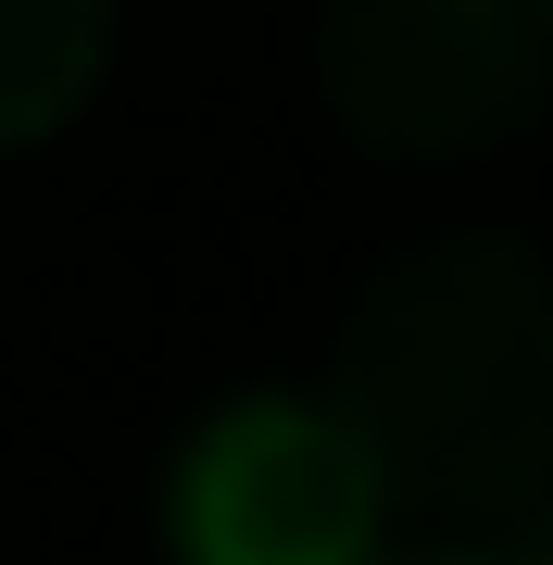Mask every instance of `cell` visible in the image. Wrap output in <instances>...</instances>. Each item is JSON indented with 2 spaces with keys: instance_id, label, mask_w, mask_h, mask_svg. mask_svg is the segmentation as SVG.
<instances>
[{
  "instance_id": "6da1fadb",
  "label": "cell",
  "mask_w": 553,
  "mask_h": 565,
  "mask_svg": "<svg viewBox=\"0 0 553 565\" xmlns=\"http://www.w3.org/2000/svg\"><path fill=\"white\" fill-rule=\"evenodd\" d=\"M328 415L365 452L377 515L491 527L553 490V264L515 226L390 252L340 315Z\"/></svg>"
},
{
  "instance_id": "277c9868",
  "label": "cell",
  "mask_w": 553,
  "mask_h": 565,
  "mask_svg": "<svg viewBox=\"0 0 553 565\" xmlns=\"http://www.w3.org/2000/svg\"><path fill=\"white\" fill-rule=\"evenodd\" d=\"M114 63V0H0V151L76 126Z\"/></svg>"
},
{
  "instance_id": "7a4b0ae2",
  "label": "cell",
  "mask_w": 553,
  "mask_h": 565,
  "mask_svg": "<svg viewBox=\"0 0 553 565\" xmlns=\"http://www.w3.org/2000/svg\"><path fill=\"white\" fill-rule=\"evenodd\" d=\"M315 102L377 163H478L553 114V0H315Z\"/></svg>"
},
{
  "instance_id": "3957f363",
  "label": "cell",
  "mask_w": 553,
  "mask_h": 565,
  "mask_svg": "<svg viewBox=\"0 0 553 565\" xmlns=\"http://www.w3.org/2000/svg\"><path fill=\"white\" fill-rule=\"evenodd\" d=\"M377 478L340 440L328 403L252 390L189 427L177 478H164V541L177 565H365L377 553Z\"/></svg>"
},
{
  "instance_id": "5b68a950",
  "label": "cell",
  "mask_w": 553,
  "mask_h": 565,
  "mask_svg": "<svg viewBox=\"0 0 553 565\" xmlns=\"http://www.w3.org/2000/svg\"><path fill=\"white\" fill-rule=\"evenodd\" d=\"M365 565H503V553H478V541H403V553H365Z\"/></svg>"
}]
</instances>
